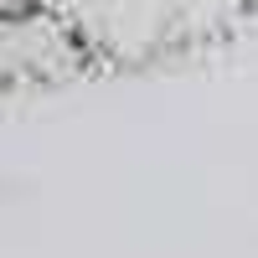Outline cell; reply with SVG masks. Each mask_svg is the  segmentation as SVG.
<instances>
[]
</instances>
